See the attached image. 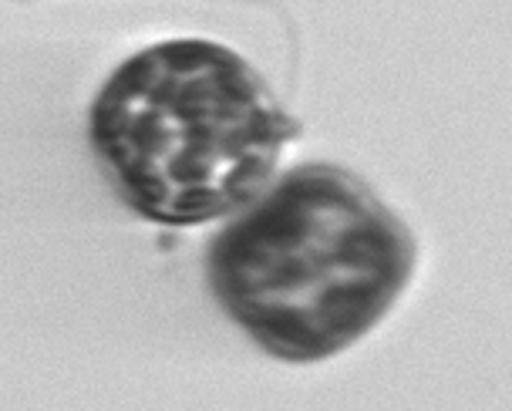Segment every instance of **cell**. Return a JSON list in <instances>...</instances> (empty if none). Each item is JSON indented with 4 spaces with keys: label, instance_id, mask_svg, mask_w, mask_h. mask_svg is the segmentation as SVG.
I'll use <instances>...</instances> for the list:
<instances>
[{
    "label": "cell",
    "instance_id": "7a4b0ae2",
    "mask_svg": "<svg viewBox=\"0 0 512 411\" xmlns=\"http://www.w3.org/2000/svg\"><path fill=\"white\" fill-rule=\"evenodd\" d=\"M297 122L250 61L203 38L125 58L91 105V149L139 216L196 226L270 189Z\"/></svg>",
    "mask_w": 512,
    "mask_h": 411
},
{
    "label": "cell",
    "instance_id": "6da1fadb",
    "mask_svg": "<svg viewBox=\"0 0 512 411\" xmlns=\"http://www.w3.org/2000/svg\"><path fill=\"white\" fill-rule=\"evenodd\" d=\"M415 240L364 179L310 162L246 206L209 246L216 304L256 347L314 364L358 344L415 273Z\"/></svg>",
    "mask_w": 512,
    "mask_h": 411
}]
</instances>
